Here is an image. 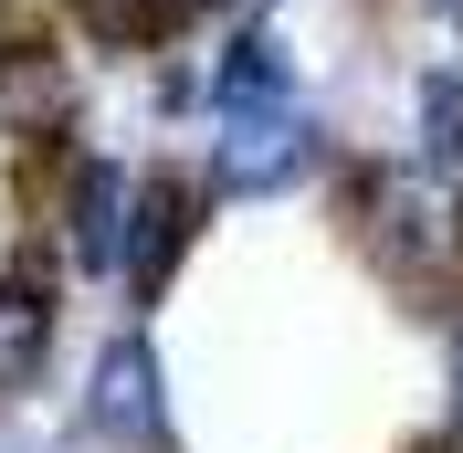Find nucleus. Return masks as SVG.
Returning a JSON list of instances; mask_svg holds the SVG:
<instances>
[{
    "instance_id": "obj_1",
    "label": "nucleus",
    "mask_w": 463,
    "mask_h": 453,
    "mask_svg": "<svg viewBox=\"0 0 463 453\" xmlns=\"http://www.w3.org/2000/svg\"><path fill=\"white\" fill-rule=\"evenodd\" d=\"M326 222L401 306L453 316L463 306V190L411 148H347L326 179Z\"/></svg>"
},
{
    "instance_id": "obj_2",
    "label": "nucleus",
    "mask_w": 463,
    "mask_h": 453,
    "mask_svg": "<svg viewBox=\"0 0 463 453\" xmlns=\"http://www.w3.org/2000/svg\"><path fill=\"white\" fill-rule=\"evenodd\" d=\"M190 159H201V179H211L222 211H274V200H306V190L337 179L347 127L317 95H306V106H222V116H201Z\"/></svg>"
},
{
    "instance_id": "obj_3",
    "label": "nucleus",
    "mask_w": 463,
    "mask_h": 453,
    "mask_svg": "<svg viewBox=\"0 0 463 453\" xmlns=\"http://www.w3.org/2000/svg\"><path fill=\"white\" fill-rule=\"evenodd\" d=\"M127 200H137V159H127V148H106L95 127H85L74 148H53V159H32V169H22V222L53 243L63 284H95V295H116Z\"/></svg>"
},
{
    "instance_id": "obj_4",
    "label": "nucleus",
    "mask_w": 463,
    "mask_h": 453,
    "mask_svg": "<svg viewBox=\"0 0 463 453\" xmlns=\"http://www.w3.org/2000/svg\"><path fill=\"white\" fill-rule=\"evenodd\" d=\"M85 127H95V53L74 43L63 11L32 0L22 22L0 32V148L32 169V159L74 148Z\"/></svg>"
},
{
    "instance_id": "obj_5",
    "label": "nucleus",
    "mask_w": 463,
    "mask_h": 453,
    "mask_svg": "<svg viewBox=\"0 0 463 453\" xmlns=\"http://www.w3.org/2000/svg\"><path fill=\"white\" fill-rule=\"evenodd\" d=\"M211 222H222V200H211L201 159L190 148H147L137 159V200H127V254H116V306L127 316L169 306L190 254L211 243Z\"/></svg>"
},
{
    "instance_id": "obj_6",
    "label": "nucleus",
    "mask_w": 463,
    "mask_h": 453,
    "mask_svg": "<svg viewBox=\"0 0 463 453\" xmlns=\"http://www.w3.org/2000/svg\"><path fill=\"white\" fill-rule=\"evenodd\" d=\"M74 443L95 453H179V380H169V348L147 316L106 327L85 359V390H74Z\"/></svg>"
},
{
    "instance_id": "obj_7",
    "label": "nucleus",
    "mask_w": 463,
    "mask_h": 453,
    "mask_svg": "<svg viewBox=\"0 0 463 453\" xmlns=\"http://www.w3.org/2000/svg\"><path fill=\"white\" fill-rule=\"evenodd\" d=\"M201 85H211L201 116H222V106H306V43H295L285 0H232L222 22L201 32Z\"/></svg>"
},
{
    "instance_id": "obj_8",
    "label": "nucleus",
    "mask_w": 463,
    "mask_h": 453,
    "mask_svg": "<svg viewBox=\"0 0 463 453\" xmlns=\"http://www.w3.org/2000/svg\"><path fill=\"white\" fill-rule=\"evenodd\" d=\"M63 295H74V284H63L53 243L22 222L11 264H0V411L43 390V369H53V348H63Z\"/></svg>"
},
{
    "instance_id": "obj_9",
    "label": "nucleus",
    "mask_w": 463,
    "mask_h": 453,
    "mask_svg": "<svg viewBox=\"0 0 463 453\" xmlns=\"http://www.w3.org/2000/svg\"><path fill=\"white\" fill-rule=\"evenodd\" d=\"M401 148L432 169H463V43H442L401 74Z\"/></svg>"
},
{
    "instance_id": "obj_10",
    "label": "nucleus",
    "mask_w": 463,
    "mask_h": 453,
    "mask_svg": "<svg viewBox=\"0 0 463 453\" xmlns=\"http://www.w3.org/2000/svg\"><path fill=\"white\" fill-rule=\"evenodd\" d=\"M137 95H147V127H201L211 85H201V32L190 43H158V53L137 63Z\"/></svg>"
},
{
    "instance_id": "obj_11",
    "label": "nucleus",
    "mask_w": 463,
    "mask_h": 453,
    "mask_svg": "<svg viewBox=\"0 0 463 453\" xmlns=\"http://www.w3.org/2000/svg\"><path fill=\"white\" fill-rule=\"evenodd\" d=\"M432 327H442V422H463V306L432 316Z\"/></svg>"
},
{
    "instance_id": "obj_12",
    "label": "nucleus",
    "mask_w": 463,
    "mask_h": 453,
    "mask_svg": "<svg viewBox=\"0 0 463 453\" xmlns=\"http://www.w3.org/2000/svg\"><path fill=\"white\" fill-rule=\"evenodd\" d=\"M169 11H179V22H190V32H211V22H222V11H232V0H169Z\"/></svg>"
},
{
    "instance_id": "obj_13",
    "label": "nucleus",
    "mask_w": 463,
    "mask_h": 453,
    "mask_svg": "<svg viewBox=\"0 0 463 453\" xmlns=\"http://www.w3.org/2000/svg\"><path fill=\"white\" fill-rule=\"evenodd\" d=\"M22 11H32V0H0V32H11V22H22Z\"/></svg>"
},
{
    "instance_id": "obj_14",
    "label": "nucleus",
    "mask_w": 463,
    "mask_h": 453,
    "mask_svg": "<svg viewBox=\"0 0 463 453\" xmlns=\"http://www.w3.org/2000/svg\"><path fill=\"white\" fill-rule=\"evenodd\" d=\"M43 11H63V0H43Z\"/></svg>"
}]
</instances>
